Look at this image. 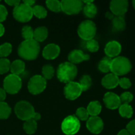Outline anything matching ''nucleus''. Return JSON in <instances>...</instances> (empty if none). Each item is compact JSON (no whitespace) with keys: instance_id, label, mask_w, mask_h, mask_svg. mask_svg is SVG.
I'll list each match as a JSON object with an SVG mask.
<instances>
[{"instance_id":"1","label":"nucleus","mask_w":135,"mask_h":135,"mask_svg":"<svg viewBox=\"0 0 135 135\" xmlns=\"http://www.w3.org/2000/svg\"><path fill=\"white\" fill-rule=\"evenodd\" d=\"M40 44L34 39L24 40L18 47V54L25 60H34L39 55Z\"/></svg>"},{"instance_id":"12","label":"nucleus","mask_w":135,"mask_h":135,"mask_svg":"<svg viewBox=\"0 0 135 135\" xmlns=\"http://www.w3.org/2000/svg\"><path fill=\"white\" fill-rule=\"evenodd\" d=\"M109 8L115 16L123 17L128 11L129 2L127 0H113L110 2Z\"/></svg>"},{"instance_id":"47","label":"nucleus","mask_w":135,"mask_h":135,"mask_svg":"<svg viewBox=\"0 0 135 135\" xmlns=\"http://www.w3.org/2000/svg\"><path fill=\"white\" fill-rule=\"evenodd\" d=\"M4 33H5V28L2 24L0 23V37L2 36Z\"/></svg>"},{"instance_id":"39","label":"nucleus","mask_w":135,"mask_h":135,"mask_svg":"<svg viewBox=\"0 0 135 135\" xmlns=\"http://www.w3.org/2000/svg\"><path fill=\"white\" fill-rule=\"evenodd\" d=\"M7 15L8 12L6 7L3 5L0 4V23L6 19Z\"/></svg>"},{"instance_id":"36","label":"nucleus","mask_w":135,"mask_h":135,"mask_svg":"<svg viewBox=\"0 0 135 135\" xmlns=\"http://www.w3.org/2000/svg\"><path fill=\"white\" fill-rule=\"evenodd\" d=\"M86 47L90 52H96V51H98L99 48H100V46H99L98 42L96 40L92 39L86 41Z\"/></svg>"},{"instance_id":"25","label":"nucleus","mask_w":135,"mask_h":135,"mask_svg":"<svg viewBox=\"0 0 135 135\" xmlns=\"http://www.w3.org/2000/svg\"><path fill=\"white\" fill-rule=\"evenodd\" d=\"M37 127H38L37 122L32 119L25 121V122L23 124L24 131L28 134H34L36 131Z\"/></svg>"},{"instance_id":"33","label":"nucleus","mask_w":135,"mask_h":135,"mask_svg":"<svg viewBox=\"0 0 135 135\" xmlns=\"http://www.w3.org/2000/svg\"><path fill=\"white\" fill-rule=\"evenodd\" d=\"M11 62L6 58H0V75L6 73L10 69Z\"/></svg>"},{"instance_id":"6","label":"nucleus","mask_w":135,"mask_h":135,"mask_svg":"<svg viewBox=\"0 0 135 135\" xmlns=\"http://www.w3.org/2000/svg\"><path fill=\"white\" fill-rule=\"evenodd\" d=\"M13 15V17L18 22H28L33 17L32 7L25 5L23 3H20L14 7Z\"/></svg>"},{"instance_id":"28","label":"nucleus","mask_w":135,"mask_h":135,"mask_svg":"<svg viewBox=\"0 0 135 135\" xmlns=\"http://www.w3.org/2000/svg\"><path fill=\"white\" fill-rule=\"evenodd\" d=\"M46 3L47 8L51 11L58 13L61 11V3L58 0H47Z\"/></svg>"},{"instance_id":"41","label":"nucleus","mask_w":135,"mask_h":135,"mask_svg":"<svg viewBox=\"0 0 135 135\" xmlns=\"http://www.w3.org/2000/svg\"><path fill=\"white\" fill-rule=\"evenodd\" d=\"M5 3L7 4H8L9 5H11V6L15 7L17 6V5H19L21 3V1L19 0H6L5 1Z\"/></svg>"},{"instance_id":"30","label":"nucleus","mask_w":135,"mask_h":135,"mask_svg":"<svg viewBox=\"0 0 135 135\" xmlns=\"http://www.w3.org/2000/svg\"><path fill=\"white\" fill-rule=\"evenodd\" d=\"M42 76L46 80H50L53 78L55 74V70L51 65H46L43 67L42 71Z\"/></svg>"},{"instance_id":"29","label":"nucleus","mask_w":135,"mask_h":135,"mask_svg":"<svg viewBox=\"0 0 135 135\" xmlns=\"http://www.w3.org/2000/svg\"><path fill=\"white\" fill-rule=\"evenodd\" d=\"M33 15L38 18H44L47 16V12L46 9L41 5H34L32 7Z\"/></svg>"},{"instance_id":"14","label":"nucleus","mask_w":135,"mask_h":135,"mask_svg":"<svg viewBox=\"0 0 135 135\" xmlns=\"http://www.w3.org/2000/svg\"><path fill=\"white\" fill-rule=\"evenodd\" d=\"M104 102L106 108L109 109H115L121 105L119 96L113 92H107L104 97Z\"/></svg>"},{"instance_id":"19","label":"nucleus","mask_w":135,"mask_h":135,"mask_svg":"<svg viewBox=\"0 0 135 135\" xmlns=\"http://www.w3.org/2000/svg\"><path fill=\"white\" fill-rule=\"evenodd\" d=\"M48 35V30L45 26H39L34 30V37L33 39L36 42H42L47 38Z\"/></svg>"},{"instance_id":"40","label":"nucleus","mask_w":135,"mask_h":135,"mask_svg":"<svg viewBox=\"0 0 135 135\" xmlns=\"http://www.w3.org/2000/svg\"><path fill=\"white\" fill-rule=\"evenodd\" d=\"M126 129L131 135H135V119L130 121L127 124Z\"/></svg>"},{"instance_id":"37","label":"nucleus","mask_w":135,"mask_h":135,"mask_svg":"<svg viewBox=\"0 0 135 135\" xmlns=\"http://www.w3.org/2000/svg\"><path fill=\"white\" fill-rule=\"evenodd\" d=\"M121 104H129L133 100V94L129 92H125L119 96Z\"/></svg>"},{"instance_id":"31","label":"nucleus","mask_w":135,"mask_h":135,"mask_svg":"<svg viewBox=\"0 0 135 135\" xmlns=\"http://www.w3.org/2000/svg\"><path fill=\"white\" fill-rule=\"evenodd\" d=\"M79 83L83 92V91H86L87 90L90 88L92 84V80L89 75H86L82 76Z\"/></svg>"},{"instance_id":"46","label":"nucleus","mask_w":135,"mask_h":135,"mask_svg":"<svg viewBox=\"0 0 135 135\" xmlns=\"http://www.w3.org/2000/svg\"><path fill=\"white\" fill-rule=\"evenodd\" d=\"M105 17H106V18H108V19H110V20L112 19V20H113V18L115 17V15L111 11L110 12L108 11V12H107L106 13H105Z\"/></svg>"},{"instance_id":"8","label":"nucleus","mask_w":135,"mask_h":135,"mask_svg":"<svg viewBox=\"0 0 135 135\" xmlns=\"http://www.w3.org/2000/svg\"><path fill=\"white\" fill-rule=\"evenodd\" d=\"M80 128L79 120L75 115H69L66 117L61 123V130L67 135H74L79 132Z\"/></svg>"},{"instance_id":"22","label":"nucleus","mask_w":135,"mask_h":135,"mask_svg":"<svg viewBox=\"0 0 135 135\" xmlns=\"http://www.w3.org/2000/svg\"><path fill=\"white\" fill-rule=\"evenodd\" d=\"M102 109V105L99 102L92 101L88 104L86 109L89 113V115L98 116L101 113Z\"/></svg>"},{"instance_id":"42","label":"nucleus","mask_w":135,"mask_h":135,"mask_svg":"<svg viewBox=\"0 0 135 135\" xmlns=\"http://www.w3.org/2000/svg\"><path fill=\"white\" fill-rule=\"evenodd\" d=\"M6 98V92L3 88H0V102H4Z\"/></svg>"},{"instance_id":"27","label":"nucleus","mask_w":135,"mask_h":135,"mask_svg":"<svg viewBox=\"0 0 135 135\" xmlns=\"http://www.w3.org/2000/svg\"><path fill=\"white\" fill-rule=\"evenodd\" d=\"M11 109L5 102H0V119H6L10 115Z\"/></svg>"},{"instance_id":"34","label":"nucleus","mask_w":135,"mask_h":135,"mask_svg":"<svg viewBox=\"0 0 135 135\" xmlns=\"http://www.w3.org/2000/svg\"><path fill=\"white\" fill-rule=\"evenodd\" d=\"M76 116L79 120L81 121H87L89 118V113L86 108H79L76 111Z\"/></svg>"},{"instance_id":"45","label":"nucleus","mask_w":135,"mask_h":135,"mask_svg":"<svg viewBox=\"0 0 135 135\" xmlns=\"http://www.w3.org/2000/svg\"><path fill=\"white\" fill-rule=\"evenodd\" d=\"M117 135H131L127 129H122L118 133Z\"/></svg>"},{"instance_id":"17","label":"nucleus","mask_w":135,"mask_h":135,"mask_svg":"<svg viewBox=\"0 0 135 135\" xmlns=\"http://www.w3.org/2000/svg\"><path fill=\"white\" fill-rule=\"evenodd\" d=\"M90 59V56L85 54L82 50H75L70 52L68 55V59L70 63L73 64H79L84 61H87Z\"/></svg>"},{"instance_id":"16","label":"nucleus","mask_w":135,"mask_h":135,"mask_svg":"<svg viewBox=\"0 0 135 135\" xmlns=\"http://www.w3.org/2000/svg\"><path fill=\"white\" fill-rule=\"evenodd\" d=\"M60 54V47L55 44H50L44 48L42 55L47 60H52L57 57Z\"/></svg>"},{"instance_id":"7","label":"nucleus","mask_w":135,"mask_h":135,"mask_svg":"<svg viewBox=\"0 0 135 135\" xmlns=\"http://www.w3.org/2000/svg\"><path fill=\"white\" fill-rule=\"evenodd\" d=\"M3 89L7 93L15 94L20 91L22 87V80L19 76L11 75H7L3 81Z\"/></svg>"},{"instance_id":"35","label":"nucleus","mask_w":135,"mask_h":135,"mask_svg":"<svg viewBox=\"0 0 135 135\" xmlns=\"http://www.w3.org/2000/svg\"><path fill=\"white\" fill-rule=\"evenodd\" d=\"M22 36L25 40L33 39L34 30L30 26H25L22 28Z\"/></svg>"},{"instance_id":"23","label":"nucleus","mask_w":135,"mask_h":135,"mask_svg":"<svg viewBox=\"0 0 135 135\" xmlns=\"http://www.w3.org/2000/svg\"><path fill=\"white\" fill-rule=\"evenodd\" d=\"M112 59L108 57H104L99 62L98 68L99 71L104 73H108L111 71V64Z\"/></svg>"},{"instance_id":"43","label":"nucleus","mask_w":135,"mask_h":135,"mask_svg":"<svg viewBox=\"0 0 135 135\" xmlns=\"http://www.w3.org/2000/svg\"><path fill=\"white\" fill-rule=\"evenodd\" d=\"M32 119H33L34 121H39L41 119V115L39 113H36V112H34V113L33 114L32 117Z\"/></svg>"},{"instance_id":"26","label":"nucleus","mask_w":135,"mask_h":135,"mask_svg":"<svg viewBox=\"0 0 135 135\" xmlns=\"http://www.w3.org/2000/svg\"><path fill=\"white\" fill-rule=\"evenodd\" d=\"M120 115L124 118H131L133 115V109L129 104H121L119 108Z\"/></svg>"},{"instance_id":"2","label":"nucleus","mask_w":135,"mask_h":135,"mask_svg":"<svg viewBox=\"0 0 135 135\" xmlns=\"http://www.w3.org/2000/svg\"><path fill=\"white\" fill-rule=\"evenodd\" d=\"M78 70L75 65L70 62L61 63L57 70V76L59 81L64 83L73 82L77 75Z\"/></svg>"},{"instance_id":"9","label":"nucleus","mask_w":135,"mask_h":135,"mask_svg":"<svg viewBox=\"0 0 135 135\" xmlns=\"http://www.w3.org/2000/svg\"><path fill=\"white\" fill-rule=\"evenodd\" d=\"M47 82L41 75H34L28 83L29 92L33 95H38L42 93L46 88Z\"/></svg>"},{"instance_id":"18","label":"nucleus","mask_w":135,"mask_h":135,"mask_svg":"<svg viewBox=\"0 0 135 135\" xmlns=\"http://www.w3.org/2000/svg\"><path fill=\"white\" fill-rule=\"evenodd\" d=\"M119 76L113 73L107 74L102 80V84L107 89H113L119 85Z\"/></svg>"},{"instance_id":"21","label":"nucleus","mask_w":135,"mask_h":135,"mask_svg":"<svg viewBox=\"0 0 135 135\" xmlns=\"http://www.w3.org/2000/svg\"><path fill=\"white\" fill-rule=\"evenodd\" d=\"M10 70L13 75L19 76L21 74H22L25 71V63L22 60L17 59V60L14 61L12 63H11Z\"/></svg>"},{"instance_id":"32","label":"nucleus","mask_w":135,"mask_h":135,"mask_svg":"<svg viewBox=\"0 0 135 135\" xmlns=\"http://www.w3.org/2000/svg\"><path fill=\"white\" fill-rule=\"evenodd\" d=\"M12 51V46L11 44L4 43L0 46V57L4 58L10 55Z\"/></svg>"},{"instance_id":"10","label":"nucleus","mask_w":135,"mask_h":135,"mask_svg":"<svg viewBox=\"0 0 135 135\" xmlns=\"http://www.w3.org/2000/svg\"><path fill=\"white\" fill-rule=\"evenodd\" d=\"M61 3L62 11L69 15L78 14L84 7L83 1L80 0H63Z\"/></svg>"},{"instance_id":"3","label":"nucleus","mask_w":135,"mask_h":135,"mask_svg":"<svg viewBox=\"0 0 135 135\" xmlns=\"http://www.w3.org/2000/svg\"><path fill=\"white\" fill-rule=\"evenodd\" d=\"M131 69V62L127 57L118 56L112 59L110 71L117 76L127 75Z\"/></svg>"},{"instance_id":"4","label":"nucleus","mask_w":135,"mask_h":135,"mask_svg":"<svg viewBox=\"0 0 135 135\" xmlns=\"http://www.w3.org/2000/svg\"><path fill=\"white\" fill-rule=\"evenodd\" d=\"M96 24L92 21L86 20L83 21L78 28L77 32L79 36L86 41L94 39L96 34Z\"/></svg>"},{"instance_id":"38","label":"nucleus","mask_w":135,"mask_h":135,"mask_svg":"<svg viewBox=\"0 0 135 135\" xmlns=\"http://www.w3.org/2000/svg\"><path fill=\"white\" fill-rule=\"evenodd\" d=\"M119 85L123 89H129L131 86L132 84L131 80L128 78H122L119 79Z\"/></svg>"},{"instance_id":"11","label":"nucleus","mask_w":135,"mask_h":135,"mask_svg":"<svg viewBox=\"0 0 135 135\" xmlns=\"http://www.w3.org/2000/svg\"><path fill=\"white\" fill-rule=\"evenodd\" d=\"M83 92L81 87L79 83L71 82L67 83L64 88V95L69 100H75L81 95Z\"/></svg>"},{"instance_id":"44","label":"nucleus","mask_w":135,"mask_h":135,"mask_svg":"<svg viewBox=\"0 0 135 135\" xmlns=\"http://www.w3.org/2000/svg\"><path fill=\"white\" fill-rule=\"evenodd\" d=\"M23 3L26 5H28L30 7H32L35 3V1H32V0H25V1H23Z\"/></svg>"},{"instance_id":"24","label":"nucleus","mask_w":135,"mask_h":135,"mask_svg":"<svg viewBox=\"0 0 135 135\" xmlns=\"http://www.w3.org/2000/svg\"><path fill=\"white\" fill-rule=\"evenodd\" d=\"M83 9L84 15L86 17H88V18H94L97 15V7L94 4V3L89 4H86L83 7Z\"/></svg>"},{"instance_id":"20","label":"nucleus","mask_w":135,"mask_h":135,"mask_svg":"<svg viewBox=\"0 0 135 135\" xmlns=\"http://www.w3.org/2000/svg\"><path fill=\"white\" fill-rule=\"evenodd\" d=\"M112 26H113V31H123L126 28V22H125L124 17L115 16V17L112 20Z\"/></svg>"},{"instance_id":"15","label":"nucleus","mask_w":135,"mask_h":135,"mask_svg":"<svg viewBox=\"0 0 135 135\" xmlns=\"http://www.w3.org/2000/svg\"><path fill=\"white\" fill-rule=\"evenodd\" d=\"M122 47L120 43L117 41H110L106 44L105 47V54L108 57H117L121 52Z\"/></svg>"},{"instance_id":"5","label":"nucleus","mask_w":135,"mask_h":135,"mask_svg":"<svg viewBox=\"0 0 135 135\" xmlns=\"http://www.w3.org/2000/svg\"><path fill=\"white\" fill-rule=\"evenodd\" d=\"M15 112L18 119L22 121H27L30 119L34 113V107L28 102L20 101L16 104L15 107Z\"/></svg>"},{"instance_id":"48","label":"nucleus","mask_w":135,"mask_h":135,"mask_svg":"<svg viewBox=\"0 0 135 135\" xmlns=\"http://www.w3.org/2000/svg\"><path fill=\"white\" fill-rule=\"evenodd\" d=\"M133 7H134V9H135V0H134V1H133Z\"/></svg>"},{"instance_id":"13","label":"nucleus","mask_w":135,"mask_h":135,"mask_svg":"<svg viewBox=\"0 0 135 135\" xmlns=\"http://www.w3.org/2000/svg\"><path fill=\"white\" fill-rule=\"evenodd\" d=\"M86 127L93 134H100L104 129V122L98 116H90L86 121Z\"/></svg>"}]
</instances>
